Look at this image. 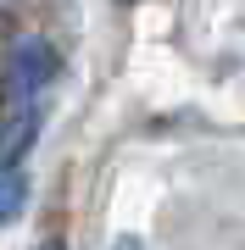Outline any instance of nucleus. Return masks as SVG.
Here are the masks:
<instances>
[{
    "label": "nucleus",
    "mask_w": 245,
    "mask_h": 250,
    "mask_svg": "<svg viewBox=\"0 0 245 250\" xmlns=\"http://www.w3.org/2000/svg\"><path fill=\"white\" fill-rule=\"evenodd\" d=\"M50 78H56V50L45 39H17L11 56H6V95L11 100H34Z\"/></svg>",
    "instance_id": "nucleus-1"
},
{
    "label": "nucleus",
    "mask_w": 245,
    "mask_h": 250,
    "mask_svg": "<svg viewBox=\"0 0 245 250\" xmlns=\"http://www.w3.org/2000/svg\"><path fill=\"white\" fill-rule=\"evenodd\" d=\"M39 250H67V245H62V239H45V245H39Z\"/></svg>",
    "instance_id": "nucleus-4"
},
{
    "label": "nucleus",
    "mask_w": 245,
    "mask_h": 250,
    "mask_svg": "<svg viewBox=\"0 0 245 250\" xmlns=\"http://www.w3.org/2000/svg\"><path fill=\"white\" fill-rule=\"evenodd\" d=\"M22 206H28V178L17 167H0V223L22 217Z\"/></svg>",
    "instance_id": "nucleus-3"
},
{
    "label": "nucleus",
    "mask_w": 245,
    "mask_h": 250,
    "mask_svg": "<svg viewBox=\"0 0 245 250\" xmlns=\"http://www.w3.org/2000/svg\"><path fill=\"white\" fill-rule=\"evenodd\" d=\"M34 139H39V106L34 100H17L11 117L0 123V167H17V161L34 150Z\"/></svg>",
    "instance_id": "nucleus-2"
},
{
    "label": "nucleus",
    "mask_w": 245,
    "mask_h": 250,
    "mask_svg": "<svg viewBox=\"0 0 245 250\" xmlns=\"http://www.w3.org/2000/svg\"><path fill=\"white\" fill-rule=\"evenodd\" d=\"M117 250H139V239H123V245H117Z\"/></svg>",
    "instance_id": "nucleus-5"
}]
</instances>
